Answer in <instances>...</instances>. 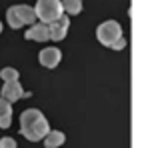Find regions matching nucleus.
I'll return each mask as SVG.
<instances>
[{"mask_svg":"<svg viewBox=\"0 0 146 148\" xmlns=\"http://www.w3.org/2000/svg\"><path fill=\"white\" fill-rule=\"evenodd\" d=\"M48 122L44 118V114L36 108H28L20 114V132L22 136L28 138L30 142H38L44 138V134L48 132Z\"/></svg>","mask_w":146,"mask_h":148,"instance_id":"nucleus-1","label":"nucleus"},{"mask_svg":"<svg viewBox=\"0 0 146 148\" xmlns=\"http://www.w3.org/2000/svg\"><path fill=\"white\" fill-rule=\"evenodd\" d=\"M34 20H36V12L28 4L10 6L8 12H6V22H8L10 28H14V30H18L20 26H24V24H32Z\"/></svg>","mask_w":146,"mask_h":148,"instance_id":"nucleus-2","label":"nucleus"},{"mask_svg":"<svg viewBox=\"0 0 146 148\" xmlns=\"http://www.w3.org/2000/svg\"><path fill=\"white\" fill-rule=\"evenodd\" d=\"M34 12H36V18H40L44 24L54 22L56 18H60V16L64 14L60 0H38Z\"/></svg>","mask_w":146,"mask_h":148,"instance_id":"nucleus-3","label":"nucleus"},{"mask_svg":"<svg viewBox=\"0 0 146 148\" xmlns=\"http://www.w3.org/2000/svg\"><path fill=\"white\" fill-rule=\"evenodd\" d=\"M120 36H122V28L116 20H106V22H102L98 26V30H96L98 42L104 44V46H112V42L118 40Z\"/></svg>","mask_w":146,"mask_h":148,"instance_id":"nucleus-4","label":"nucleus"},{"mask_svg":"<svg viewBox=\"0 0 146 148\" xmlns=\"http://www.w3.org/2000/svg\"><path fill=\"white\" fill-rule=\"evenodd\" d=\"M68 26H70V20H68L66 14H62L54 22H48V38L50 40H62V38H66Z\"/></svg>","mask_w":146,"mask_h":148,"instance_id":"nucleus-5","label":"nucleus"},{"mask_svg":"<svg viewBox=\"0 0 146 148\" xmlns=\"http://www.w3.org/2000/svg\"><path fill=\"white\" fill-rule=\"evenodd\" d=\"M60 58H62V52L58 48H54V46L40 50V54H38V60L44 68H56L60 64Z\"/></svg>","mask_w":146,"mask_h":148,"instance_id":"nucleus-6","label":"nucleus"},{"mask_svg":"<svg viewBox=\"0 0 146 148\" xmlns=\"http://www.w3.org/2000/svg\"><path fill=\"white\" fill-rule=\"evenodd\" d=\"M22 96H26V94H24V90H22V86H20L18 80L4 82V86H2V98H4V100H8V102L12 104V102L20 100Z\"/></svg>","mask_w":146,"mask_h":148,"instance_id":"nucleus-7","label":"nucleus"},{"mask_svg":"<svg viewBox=\"0 0 146 148\" xmlns=\"http://www.w3.org/2000/svg\"><path fill=\"white\" fill-rule=\"evenodd\" d=\"M26 38L28 40H34V42H46L48 38V24L44 22H32V26L26 30Z\"/></svg>","mask_w":146,"mask_h":148,"instance_id":"nucleus-8","label":"nucleus"},{"mask_svg":"<svg viewBox=\"0 0 146 148\" xmlns=\"http://www.w3.org/2000/svg\"><path fill=\"white\" fill-rule=\"evenodd\" d=\"M12 124V106L10 102L0 98V128H8Z\"/></svg>","mask_w":146,"mask_h":148,"instance_id":"nucleus-9","label":"nucleus"},{"mask_svg":"<svg viewBox=\"0 0 146 148\" xmlns=\"http://www.w3.org/2000/svg\"><path fill=\"white\" fill-rule=\"evenodd\" d=\"M44 144L50 148H58V146H62L64 144V140H66V136L60 132V130H48L46 134H44Z\"/></svg>","mask_w":146,"mask_h":148,"instance_id":"nucleus-10","label":"nucleus"},{"mask_svg":"<svg viewBox=\"0 0 146 148\" xmlns=\"http://www.w3.org/2000/svg\"><path fill=\"white\" fill-rule=\"evenodd\" d=\"M62 4V10H66V14H80L82 12V0H60Z\"/></svg>","mask_w":146,"mask_h":148,"instance_id":"nucleus-11","label":"nucleus"},{"mask_svg":"<svg viewBox=\"0 0 146 148\" xmlns=\"http://www.w3.org/2000/svg\"><path fill=\"white\" fill-rule=\"evenodd\" d=\"M0 78H2L4 82L18 80V70H16V68H2V70H0Z\"/></svg>","mask_w":146,"mask_h":148,"instance_id":"nucleus-12","label":"nucleus"},{"mask_svg":"<svg viewBox=\"0 0 146 148\" xmlns=\"http://www.w3.org/2000/svg\"><path fill=\"white\" fill-rule=\"evenodd\" d=\"M0 148H16V140L10 138V136H6V138L0 140Z\"/></svg>","mask_w":146,"mask_h":148,"instance_id":"nucleus-13","label":"nucleus"},{"mask_svg":"<svg viewBox=\"0 0 146 148\" xmlns=\"http://www.w3.org/2000/svg\"><path fill=\"white\" fill-rule=\"evenodd\" d=\"M124 46H126V40H124V38L120 36L118 40H114V42H112V46H110V48H114V50H122Z\"/></svg>","mask_w":146,"mask_h":148,"instance_id":"nucleus-14","label":"nucleus"},{"mask_svg":"<svg viewBox=\"0 0 146 148\" xmlns=\"http://www.w3.org/2000/svg\"><path fill=\"white\" fill-rule=\"evenodd\" d=\"M0 32H2V22H0Z\"/></svg>","mask_w":146,"mask_h":148,"instance_id":"nucleus-15","label":"nucleus"},{"mask_svg":"<svg viewBox=\"0 0 146 148\" xmlns=\"http://www.w3.org/2000/svg\"><path fill=\"white\" fill-rule=\"evenodd\" d=\"M46 148H50V146H46Z\"/></svg>","mask_w":146,"mask_h":148,"instance_id":"nucleus-16","label":"nucleus"}]
</instances>
